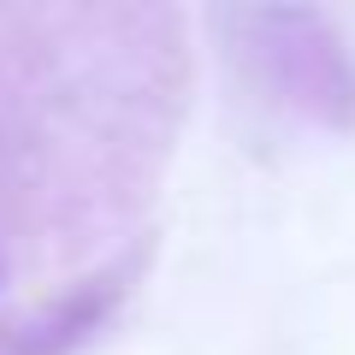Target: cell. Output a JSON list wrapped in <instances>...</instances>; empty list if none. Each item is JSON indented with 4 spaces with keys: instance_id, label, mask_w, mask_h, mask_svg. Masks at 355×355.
<instances>
[{
    "instance_id": "obj_1",
    "label": "cell",
    "mask_w": 355,
    "mask_h": 355,
    "mask_svg": "<svg viewBox=\"0 0 355 355\" xmlns=\"http://www.w3.org/2000/svg\"><path fill=\"white\" fill-rule=\"evenodd\" d=\"M6 284H12V272H6V266H0V296H6Z\"/></svg>"
}]
</instances>
